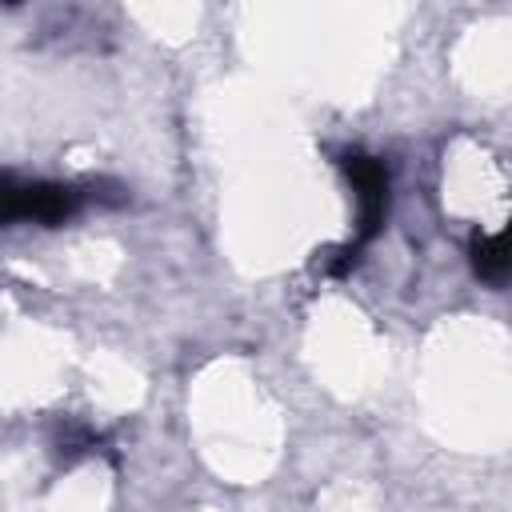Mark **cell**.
I'll return each instance as SVG.
<instances>
[{
	"label": "cell",
	"mask_w": 512,
	"mask_h": 512,
	"mask_svg": "<svg viewBox=\"0 0 512 512\" xmlns=\"http://www.w3.org/2000/svg\"><path fill=\"white\" fill-rule=\"evenodd\" d=\"M468 260H472V272L484 284H508L512 280V220L496 236L476 232L472 244H468Z\"/></svg>",
	"instance_id": "3"
},
{
	"label": "cell",
	"mask_w": 512,
	"mask_h": 512,
	"mask_svg": "<svg viewBox=\"0 0 512 512\" xmlns=\"http://www.w3.org/2000/svg\"><path fill=\"white\" fill-rule=\"evenodd\" d=\"M340 168H344V176H348V184H352V192H356V236H352L348 244H340V248L324 260V268H328L332 276H344V272L356 264L360 248L384 228V216H388V168H384L376 156L360 152V148H348V152L340 156Z\"/></svg>",
	"instance_id": "1"
},
{
	"label": "cell",
	"mask_w": 512,
	"mask_h": 512,
	"mask_svg": "<svg viewBox=\"0 0 512 512\" xmlns=\"http://www.w3.org/2000/svg\"><path fill=\"white\" fill-rule=\"evenodd\" d=\"M84 192L76 184H60V180H16L12 172H4L0 180V220L4 224H40V228H60L64 220L76 216Z\"/></svg>",
	"instance_id": "2"
},
{
	"label": "cell",
	"mask_w": 512,
	"mask_h": 512,
	"mask_svg": "<svg viewBox=\"0 0 512 512\" xmlns=\"http://www.w3.org/2000/svg\"><path fill=\"white\" fill-rule=\"evenodd\" d=\"M100 436L96 432H88V428H76V424H68L60 436H56V460L68 468V464H76L80 456H88V452H100Z\"/></svg>",
	"instance_id": "4"
}]
</instances>
